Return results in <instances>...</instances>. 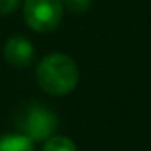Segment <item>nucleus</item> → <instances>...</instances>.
Returning <instances> with one entry per match:
<instances>
[{
    "mask_svg": "<svg viewBox=\"0 0 151 151\" xmlns=\"http://www.w3.org/2000/svg\"><path fill=\"white\" fill-rule=\"evenodd\" d=\"M4 58L10 66L23 70V68H27L33 62L35 49H33L31 41L25 39V37H22V35L10 37L4 45Z\"/></svg>",
    "mask_w": 151,
    "mask_h": 151,
    "instance_id": "4",
    "label": "nucleus"
},
{
    "mask_svg": "<svg viewBox=\"0 0 151 151\" xmlns=\"http://www.w3.org/2000/svg\"><path fill=\"white\" fill-rule=\"evenodd\" d=\"M33 139L25 134H6L0 136V151H35Z\"/></svg>",
    "mask_w": 151,
    "mask_h": 151,
    "instance_id": "5",
    "label": "nucleus"
},
{
    "mask_svg": "<svg viewBox=\"0 0 151 151\" xmlns=\"http://www.w3.org/2000/svg\"><path fill=\"white\" fill-rule=\"evenodd\" d=\"M37 81L49 95H68L80 81V70L74 58L54 52L39 62Z\"/></svg>",
    "mask_w": 151,
    "mask_h": 151,
    "instance_id": "1",
    "label": "nucleus"
},
{
    "mask_svg": "<svg viewBox=\"0 0 151 151\" xmlns=\"http://www.w3.org/2000/svg\"><path fill=\"white\" fill-rule=\"evenodd\" d=\"M62 0H25L23 18L37 33H50L62 19Z\"/></svg>",
    "mask_w": 151,
    "mask_h": 151,
    "instance_id": "3",
    "label": "nucleus"
},
{
    "mask_svg": "<svg viewBox=\"0 0 151 151\" xmlns=\"http://www.w3.org/2000/svg\"><path fill=\"white\" fill-rule=\"evenodd\" d=\"M18 128L22 134L29 136L33 142H47L54 136L58 128V118L49 107H43L39 103H27L18 112Z\"/></svg>",
    "mask_w": 151,
    "mask_h": 151,
    "instance_id": "2",
    "label": "nucleus"
},
{
    "mask_svg": "<svg viewBox=\"0 0 151 151\" xmlns=\"http://www.w3.org/2000/svg\"><path fill=\"white\" fill-rule=\"evenodd\" d=\"M19 2H22V0H0V14H2V16L12 14L14 10L19 6Z\"/></svg>",
    "mask_w": 151,
    "mask_h": 151,
    "instance_id": "8",
    "label": "nucleus"
},
{
    "mask_svg": "<svg viewBox=\"0 0 151 151\" xmlns=\"http://www.w3.org/2000/svg\"><path fill=\"white\" fill-rule=\"evenodd\" d=\"M64 4L68 6V10L74 14H83L89 10V6H91V0H62Z\"/></svg>",
    "mask_w": 151,
    "mask_h": 151,
    "instance_id": "7",
    "label": "nucleus"
},
{
    "mask_svg": "<svg viewBox=\"0 0 151 151\" xmlns=\"http://www.w3.org/2000/svg\"><path fill=\"white\" fill-rule=\"evenodd\" d=\"M43 151H78L76 143L66 136H50L45 142Z\"/></svg>",
    "mask_w": 151,
    "mask_h": 151,
    "instance_id": "6",
    "label": "nucleus"
}]
</instances>
